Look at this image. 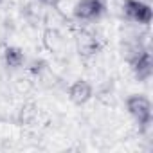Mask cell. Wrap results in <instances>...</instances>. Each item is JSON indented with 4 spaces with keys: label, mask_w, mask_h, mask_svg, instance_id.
Listing matches in <instances>:
<instances>
[{
    "label": "cell",
    "mask_w": 153,
    "mask_h": 153,
    "mask_svg": "<svg viewBox=\"0 0 153 153\" xmlns=\"http://www.w3.org/2000/svg\"><path fill=\"white\" fill-rule=\"evenodd\" d=\"M126 110L135 119L140 131L148 130V126L151 124V103H149V99L146 96H142V94L130 96L126 99Z\"/></svg>",
    "instance_id": "cell-1"
},
{
    "label": "cell",
    "mask_w": 153,
    "mask_h": 153,
    "mask_svg": "<svg viewBox=\"0 0 153 153\" xmlns=\"http://www.w3.org/2000/svg\"><path fill=\"white\" fill-rule=\"evenodd\" d=\"M106 13V0H78L72 15L79 22H96Z\"/></svg>",
    "instance_id": "cell-2"
},
{
    "label": "cell",
    "mask_w": 153,
    "mask_h": 153,
    "mask_svg": "<svg viewBox=\"0 0 153 153\" xmlns=\"http://www.w3.org/2000/svg\"><path fill=\"white\" fill-rule=\"evenodd\" d=\"M123 16L128 22L148 25L151 22V18H153V13H151L149 4L142 2V0H124V4H123Z\"/></svg>",
    "instance_id": "cell-3"
},
{
    "label": "cell",
    "mask_w": 153,
    "mask_h": 153,
    "mask_svg": "<svg viewBox=\"0 0 153 153\" xmlns=\"http://www.w3.org/2000/svg\"><path fill=\"white\" fill-rule=\"evenodd\" d=\"M130 67L139 81H146L151 78V54L148 49H135L130 56Z\"/></svg>",
    "instance_id": "cell-4"
},
{
    "label": "cell",
    "mask_w": 153,
    "mask_h": 153,
    "mask_svg": "<svg viewBox=\"0 0 153 153\" xmlns=\"http://www.w3.org/2000/svg\"><path fill=\"white\" fill-rule=\"evenodd\" d=\"M94 90H92V85L85 79H78V81H74L68 88V99L74 103V105H85L87 101H90Z\"/></svg>",
    "instance_id": "cell-5"
},
{
    "label": "cell",
    "mask_w": 153,
    "mask_h": 153,
    "mask_svg": "<svg viewBox=\"0 0 153 153\" xmlns=\"http://www.w3.org/2000/svg\"><path fill=\"white\" fill-rule=\"evenodd\" d=\"M99 51V42L94 34L90 33H81L78 36V52L83 58H92Z\"/></svg>",
    "instance_id": "cell-6"
},
{
    "label": "cell",
    "mask_w": 153,
    "mask_h": 153,
    "mask_svg": "<svg viewBox=\"0 0 153 153\" xmlns=\"http://www.w3.org/2000/svg\"><path fill=\"white\" fill-rule=\"evenodd\" d=\"M4 61H6L7 67H11V68H18V67L24 65V61H25V54H24V51L18 49V47H7V49L4 51Z\"/></svg>",
    "instance_id": "cell-7"
},
{
    "label": "cell",
    "mask_w": 153,
    "mask_h": 153,
    "mask_svg": "<svg viewBox=\"0 0 153 153\" xmlns=\"http://www.w3.org/2000/svg\"><path fill=\"white\" fill-rule=\"evenodd\" d=\"M42 2H45V4H51V2H52V0H42Z\"/></svg>",
    "instance_id": "cell-8"
}]
</instances>
